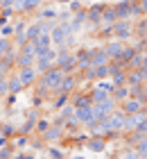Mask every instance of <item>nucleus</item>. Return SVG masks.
Listing matches in <instances>:
<instances>
[{
  "label": "nucleus",
  "mask_w": 147,
  "mask_h": 159,
  "mask_svg": "<svg viewBox=\"0 0 147 159\" xmlns=\"http://www.w3.org/2000/svg\"><path fill=\"white\" fill-rule=\"evenodd\" d=\"M102 125H104V129H106V134L109 136H113V134H122V125H124V114L118 109L111 111L106 118H102Z\"/></svg>",
  "instance_id": "obj_1"
},
{
  "label": "nucleus",
  "mask_w": 147,
  "mask_h": 159,
  "mask_svg": "<svg viewBox=\"0 0 147 159\" xmlns=\"http://www.w3.org/2000/svg\"><path fill=\"white\" fill-rule=\"evenodd\" d=\"M54 66L61 68L63 73H75V68H77L75 52H72V50H61V48H57V61H54Z\"/></svg>",
  "instance_id": "obj_2"
},
{
  "label": "nucleus",
  "mask_w": 147,
  "mask_h": 159,
  "mask_svg": "<svg viewBox=\"0 0 147 159\" xmlns=\"http://www.w3.org/2000/svg\"><path fill=\"white\" fill-rule=\"evenodd\" d=\"M54 61H57V48L50 46L45 52H41V55L34 59V68L39 70V73H45V70H50V68L54 66Z\"/></svg>",
  "instance_id": "obj_3"
},
{
  "label": "nucleus",
  "mask_w": 147,
  "mask_h": 159,
  "mask_svg": "<svg viewBox=\"0 0 147 159\" xmlns=\"http://www.w3.org/2000/svg\"><path fill=\"white\" fill-rule=\"evenodd\" d=\"M131 37H134V23H131V18L115 20V23H113V39H118V41H129Z\"/></svg>",
  "instance_id": "obj_4"
},
{
  "label": "nucleus",
  "mask_w": 147,
  "mask_h": 159,
  "mask_svg": "<svg viewBox=\"0 0 147 159\" xmlns=\"http://www.w3.org/2000/svg\"><path fill=\"white\" fill-rule=\"evenodd\" d=\"M91 107H93L95 120H102V118H106L109 114H111V111L115 109V107H118V102H115V100H113L111 96H109L106 100H102V102H93Z\"/></svg>",
  "instance_id": "obj_5"
},
{
  "label": "nucleus",
  "mask_w": 147,
  "mask_h": 159,
  "mask_svg": "<svg viewBox=\"0 0 147 159\" xmlns=\"http://www.w3.org/2000/svg\"><path fill=\"white\" fill-rule=\"evenodd\" d=\"M118 109H120L124 116H129V114H138V111H145V100L129 96L127 100H122V102L118 105Z\"/></svg>",
  "instance_id": "obj_6"
},
{
  "label": "nucleus",
  "mask_w": 147,
  "mask_h": 159,
  "mask_svg": "<svg viewBox=\"0 0 147 159\" xmlns=\"http://www.w3.org/2000/svg\"><path fill=\"white\" fill-rule=\"evenodd\" d=\"M124 48H127V41H118V39H109L104 43V50L109 55V59L111 61H120V57L124 52Z\"/></svg>",
  "instance_id": "obj_7"
},
{
  "label": "nucleus",
  "mask_w": 147,
  "mask_h": 159,
  "mask_svg": "<svg viewBox=\"0 0 147 159\" xmlns=\"http://www.w3.org/2000/svg\"><path fill=\"white\" fill-rule=\"evenodd\" d=\"M77 120L79 127H91L95 123V114H93V107H79V109H75V116H72Z\"/></svg>",
  "instance_id": "obj_8"
},
{
  "label": "nucleus",
  "mask_w": 147,
  "mask_h": 159,
  "mask_svg": "<svg viewBox=\"0 0 147 159\" xmlns=\"http://www.w3.org/2000/svg\"><path fill=\"white\" fill-rule=\"evenodd\" d=\"M16 73L20 77V82H23L25 89H29V86L36 84V80H39V70H36L34 66H27V68H16Z\"/></svg>",
  "instance_id": "obj_9"
},
{
  "label": "nucleus",
  "mask_w": 147,
  "mask_h": 159,
  "mask_svg": "<svg viewBox=\"0 0 147 159\" xmlns=\"http://www.w3.org/2000/svg\"><path fill=\"white\" fill-rule=\"evenodd\" d=\"M106 143H109L106 136H91V134H88V139L84 141V146H86L88 152H104Z\"/></svg>",
  "instance_id": "obj_10"
},
{
  "label": "nucleus",
  "mask_w": 147,
  "mask_h": 159,
  "mask_svg": "<svg viewBox=\"0 0 147 159\" xmlns=\"http://www.w3.org/2000/svg\"><path fill=\"white\" fill-rule=\"evenodd\" d=\"M77 82H79V75L77 73H66L63 80H61V84H59V91H61V93H70V96H72V93L77 91Z\"/></svg>",
  "instance_id": "obj_11"
},
{
  "label": "nucleus",
  "mask_w": 147,
  "mask_h": 159,
  "mask_svg": "<svg viewBox=\"0 0 147 159\" xmlns=\"http://www.w3.org/2000/svg\"><path fill=\"white\" fill-rule=\"evenodd\" d=\"M70 105L75 107V109H79V107H91V105H93L91 93L84 91V89H82V91H75V93L70 96Z\"/></svg>",
  "instance_id": "obj_12"
},
{
  "label": "nucleus",
  "mask_w": 147,
  "mask_h": 159,
  "mask_svg": "<svg viewBox=\"0 0 147 159\" xmlns=\"http://www.w3.org/2000/svg\"><path fill=\"white\" fill-rule=\"evenodd\" d=\"M109 61H111V59H109V55H106L104 46H97V48H93V55H91V68L104 66V64H109Z\"/></svg>",
  "instance_id": "obj_13"
},
{
  "label": "nucleus",
  "mask_w": 147,
  "mask_h": 159,
  "mask_svg": "<svg viewBox=\"0 0 147 159\" xmlns=\"http://www.w3.org/2000/svg\"><path fill=\"white\" fill-rule=\"evenodd\" d=\"M63 127H59V125H52V123H50V127L45 129V132L41 134V139L45 141V143H57L59 139H63Z\"/></svg>",
  "instance_id": "obj_14"
},
{
  "label": "nucleus",
  "mask_w": 147,
  "mask_h": 159,
  "mask_svg": "<svg viewBox=\"0 0 147 159\" xmlns=\"http://www.w3.org/2000/svg\"><path fill=\"white\" fill-rule=\"evenodd\" d=\"M7 91L14 93V96H18V93L25 91V86H23V82H20V77H18L16 70H11V73L7 75Z\"/></svg>",
  "instance_id": "obj_15"
},
{
  "label": "nucleus",
  "mask_w": 147,
  "mask_h": 159,
  "mask_svg": "<svg viewBox=\"0 0 147 159\" xmlns=\"http://www.w3.org/2000/svg\"><path fill=\"white\" fill-rule=\"evenodd\" d=\"M111 98L115 100L118 105H120L122 100H127L129 98V84H115L113 91H111Z\"/></svg>",
  "instance_id": "obj_16"
},
{
  "label": "nucleus",
  "mask_w": 147,
  "mask_h": 159,
  "mask_svg": "<svg viewBox=\"0 0 147 159\" xmlns=\"http://www.w3.org/2000/svg\"><path fill=\"white\" fill-rule=\"evenodd\" d=\"M34 59H36L34 55L18 50V52H16V68H27V66H34Z\"/></svg>",
  "instance_id": "obj_17"
},
{
  "label": "nucleus",
  "mask_w": 147,
  "mask_h": 159,
  "mask_svg": "<svg viewBox=\"0 0 147 159\" xmlns=\"http://www.w3.org/2000/svg\"><path fill=\"white\" fill-rule=\"evenodd\" d=\"M68 102H70V93H61V91H59V93L52 96V109L54 111H59L63 105H68Z\"/></svg>",
  "instance_id": "obj_18"
},
{
  "label": "nucleus",
  "mask_w": 147,
  "mask_h": 159,
  "mask_svg": "<svg viewBox=\"0 0 147 159\" xmlns=\"http://www.w3.org/2000/svg\"><path fill=\"white\" fill-rule=\"evenodd\" d=\"M41 34V25H39V20H34V23H27L25 27V39L27 41H34L36 37Z\"/></svg>",
  "instance_id": "obj_19"
},
{
  "label": "nucleus",
  "mask_w": 147,
  "mask_h": 159,
  "mask_svg": "<svg viewBox=\"0 0 147 159\" xmlns=\"http://www.w3.org/2000/svg\"><path fill=\"white\" fill-rule=\"evenodd\" d=\"M124 82H127L129 86H138V84H143V77H141V70H134V68H129L127 70V77H124Z\"/></svg>",
  "instance_id": "obj_20"
},
{
  "label": "nucleus",
  "mask_w": 147,
  "mask_h": 159,
  "mask_svg": "<svg viewBox=\"0 0 147 159\" xmlns=\"http://www.w3.org/2000/svg\"><path fill=\"white\" fill-rule=\"evenodd\" d=\"M57 116H59V118H63V120H70L72 116H75V107H72L70 102H68V105H63L61 109H59Z\"/></svg>",
  "instance_id": "obj_21"
},
{
  "label": "nucleus",
  "mask_w": 147,
  "mask_h": 159,
  "mask_svg": "<svg viewBox=\"0 0 147 159\" xmlns=\"http://www.w3.org/2000/svg\"><path fill=\"white\" fill-rule=\"evenodd\" d=\"M115 159H143V157L138 155V150H134V148H124L122 152L115 155Z\"/></svg>",
  "instance_id": "obj_22"
},
{
  "label": "nucleus",
  "mask_w": 147,
  "mask_h": 159,
  "mask_svg": "<svg viewBox=\"0 0 147 159\" xmlns=\"http://www.w3.org/2000/svg\"><path fill=\"white\" fill-rule=\"evenodd\" d=\"M134 150H138V155H141L143 159H147V134H143L141 139H138V143H136Z\"/></svg>",
  "instance_id": "obj_23"
},
{
  "label": "nucleus",
  "mask_w": 147,
  "mask_h": 159,
  "mask_svg": "<svg viewBox=\"0 0 147 159\" xmlns=\"http://www.w3.org/2000/svg\"><path fill=\"white\" fill-rule=\"evenodd\" d=\"M50 123H52V120H50V118H36V125H34V132L36 134H43V132H45V129L50 127Z\"/></svg>",
  "instance_id": "obj_24"
},
{
  "label": "nucleus",
  "mask_w": 147,
  "mask_h": 159,
  "mask_svg": "<svg viewBox=\"0 0 147 159\" xmlns=\"http://www.w3.org/2000/svg\"><path fill=\"white\" fill-rule=\"evenodd\" d=\"M43 2H45V0H23V5H25V14H27V11H36Z\"/></svg>",
  "instance_id": "obj_25"
},
{
  "label": "nucleus",
  "mask_w": 147,
  "mask_h": 159,
  "mask_svg": "<svg viewBox=\"0 0 147 159\" xmlns=\"http://www.w3.org/2000/svg\"><path fill=\"white\" fill-rule=\"evenodd\" d=\"M14 146L16 148H27L29 146V136L27 134H18L16 139H14Z\"/></svg>",
  "instance_id": "obj_26"
},
{
  "label": "nucleus",
  "mask_w": 147,
  "mask_h": 159,
  "mask_svg": "<svg viewBox=\"0 0 147 159\" xmlns=\"http://www.w3.org/2000/svg\"><path fill=\"white\" fill-rule=\"evenodd\" d=\"M0 37L11 39V37H14V25H11V23H5L2 27H0Z\"/></svg>",
  "instance_id": "obj_27"
},
{
  "label": "nucleus",
  "mask_w": 147,
  "mask_h": 159,
  "mask_svg": "<svg viewBox=\"0 0 147 159\" xmlns=\"http://www.w3.org/2000/svg\"><path fill=\"white\" fill-rule=\"evenodd\" d=\"M5 96H9V91H7V75L0 73V98H5Z\"/></svg>",
  "instance_id": "obj_28"
},
{
  "label": "nucleus",
  "mask_w": 147,
  "mask_h": 159,
  "mask_svg": "<svg viewBox=\"0 0 147 159\" xmlns=\"http://www.w3.org/2000/svg\"><path fill=\"white\" fill-rule=\"evenodd\" d=\"M48 155H50V159H66V155L61 152V150H59V148H52V146H50Z\"/></svg>",
  "instance_id": "obj_29"
},
{
  "label": "nucleus",
  "mask_w": 147,
  "mask_h": 159,
  "mask_svg": "<svg viewBox=\"0 0 147 159\" xmlns=\"http://www.w3.org/2000/svg\"><path fill=\"white\" fill-rule=\"evenodd\" d=\"M11 157V146H2L0 148V159H9Z\"/></svg>",
  "instance_id": "obj_30"
},
{
  "label": "nucleus",
  "mask_w": 147,
  "mask_h": 159,
  "mask_svg": "<svg viewBox=\"0 0 147 159\" xmlns=\"http://www.w3.org/2000/svg\"><path fill=\"white\" fill-rule=\"evenodd\" d=\"M7 139H9V136H5V134H0V148H2V146H9V141H7Z\"/></svg>",
  "instance_id": "obj_31"
},
{
  "label": "nucleus",
  "mask_w": 147,
  "mask_h": 159,
  "mask_svg": "<svg viewBox=\"0 0 147 159\" xmlns=\"http://www.w3.org/2000/svg\"><path fill=\"white\" fill-rule=\"evenodd\" d=\"M7 20H9V18H7V16H5V14H2V9H0V27H2V25L7 23Z\"/></svg>",
  "instance_id": "obj_32"
},
{
  "label": "nucleus",
  "mask_w": 147,
  "mask_h": 159,
  "mask_svg": "<svg viewBox=\"0 0 147 159\" xmlns=\"http://www.w3.org/2000/svg\"><path fill=\"white\" fill-rule=\"evenodd\" d=\"M141 68H147V52H143V64H141Z\"/></svg>",
  "instance_id": "obj_33"
},
{
  "label": "nucleus",
  "mask_w": 147,
  "mask_h": 159,
  "mask_svg": "<svg viewBox=\"0 0 147 159\" xmlns=\"http://www.w3.org/2000/svg\"><path fill=\"white\" fill-rule=\"evenodd\" d=\"M57 5H68V2H72V0H54Z\"/></svg>",
  "instance_id": "obj_34"
},
{
  "label": "nucleus",
  "mask_w": 147,
  "mask_h": 159,
  "mask_svg": "<svg viewBox=\"0 0 147 159\" xmlns=\"http://www.w3.org/2000/svg\"><path fill=\"white\" fill-rule=\"evenodd\" d=\"M11 159H25V155H14Z\"/></svg>",
  "instance_id": "obj_35"
},
{
  "label": "nucleus",
  "mask_w": 147,
  "mask_h": 159,
  "mask_svg": "<svg viewBox=\"0 0 147 159\" xmlns=\"http://www.w3.org/2000/svg\"><path fill=\"white\" fill-rule=\"evenodd\" d=\"M70 159H84V157H70Z\"/></svg>",
  "instance_id": "obj_36"
},
{
  "label": "nucleus",
  "mask_w": 147,
  "mask_h": 159,
  "mask_svg": "<svg viewBox=\"0 0 147 159\" xmlns=\"http://www.w3.org/2000/svg\"><path fill=\"white\" fill-rule=\"evenodd\" d=\"M0 7H2V0H0Z\"/></svg>",
  "instance_id": "obj_37"
}]
</instances>
